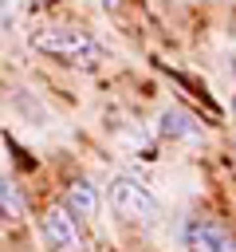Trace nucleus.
<instances>
[{
	"label": "nucleus",
	"mask_w": 236,
	"mask_h": 252,
	"mask_svg": "<svg viewBox=\"0 0 236 252\" xmlns=\"http://www.w3.org/2000/svg\"><path fill=\"white\" fill-rule=\"evenodd\" d=\"M157 130L169 142H201L205 138V122L185 106H165L161 118H157Z\"/></svg>",
	"instance_id": "39448f33"
},
{
	"label": "nucleus",
	"mask_w": 236,
	"mask_h": 252,
	"mask_svg": "<svg viewBox=\"0 0 236 252\" xmlns=\"http://www.w3.org/2000/svg\"><path fill=\"white\" fill-rule=\"evenodd\" d=\"M63 209H67L71 217H94V213H98V193H94V185L71 181L67 193H63Z\"/></svg>",
	"instance_id": "423d86ee"
},
{
	"label": "nucleus",
	"mask_w": 236,
	"mask_h": 252,
	"mask_svg": "<svg viewBox=\"0 0 236 252\" xmlns=\"http://www.w3.org/2000/svg\"><path fill=\"white\" fill-rule=\"evenodd\" d=\"M102 4H106V8H118V0H102Z\"/></svg>",
	"instance_id": "6e6552de"
},
{
	"label": "nucleus",
	"mask_w": 236,
	"mask_h": 252,
	"mask_svg": "<svg viewBox=\"0 0 236 252\" xmlns=\"http://www.w3.org/2000/svg\"><path fill=\"white\" fill-rule=\"evenodd\" d=\"M0 217L4 220H24L28 217V201H24V193L12 177H0Z\"/></svg>",
	"instance_id": "0eeeda50"
},
{
	"label": "nucleus",
	"mask_w": 236,
	"mask_h": 252,
	"mask_svg": "<svg viewBox=\"0 0 236 252\" xmlns=\"http://www.w3.org/2000/svg\"><path fill=\"white\" fill-rule=\"evenodd\" d=\"M39 55H51V59H63V63H94L102 55V43L83 32V28H67V24H47V28H35L31 39H28Z\"/></svg>",
	"instance_id": "f257e3e1"
},
{
	"label": "nucleus",
	"mask_w": 236,
	"mask_h": 252,
	"mask_svg": "<svg viewBox=\"0 0 236 252\" xmlns=\"http://www.w3.org/2000/svg\"><path fill=\"white\" fill-rule=\"evenodd\" d=\"M110 209L130 220V224H142V228H153L161 220V201L138 181V177H114L110 181Z\"/></svg>",
	"instance_id": "f03ea898"
},
{
	"label": "nucleus",
	"mask_w": 236,
	"mask_h": 252,
	"mask_svg": "<svg viewBox=\"0 0 236 252\" xmlns=\"http://www.w3.org/2000/svg\"><path fill=\"white\" fill-rule=\"evenodd\" d=\"M39 232H43V244L51 252H79L83 248L79 224H75V217L63 205H47V213L39 217Z\"/></svg>",
	"instance_id": "7ed1b4c3"
},
{
	"label": "nucleus",
	"mask_w": 236,
	"mask_h": 252,
	"mask_svg": "<svg viewBox=\"0 0 236 252\" xmlns=\"http://www.w3.org/2000/svg\"><path fill=\"white\" fill-rule=\"evenodd\" d=\"M185 248L189 252H236V236L208 217H193L185 224Z\"/></svg>",
	"instance_id": "20e7f679"
}]
</instances>
